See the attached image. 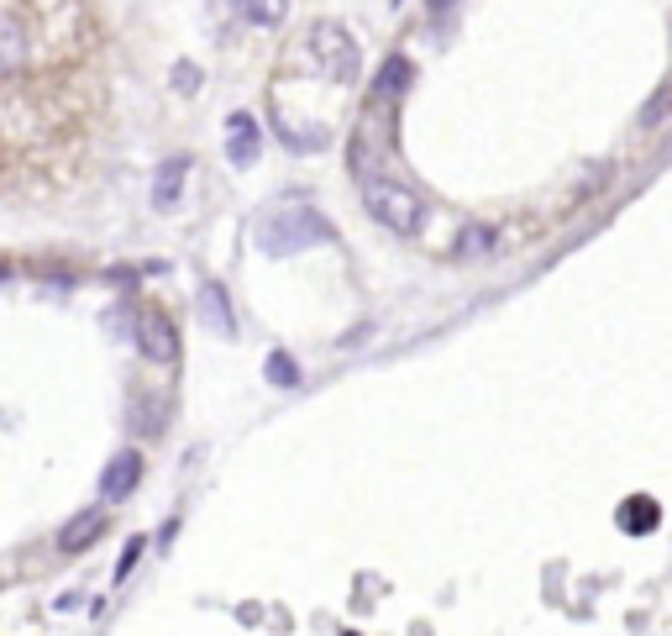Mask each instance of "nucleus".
I'll list each match as a JSON object with an SVG mask.
<instances>
[{"mask_svg": "<svg viewBox=\"0 0 672 636\" xmlns=\"http://www.w3.org/2000/svg\"><path fill=\"white\" fill-rule=\"evenodd\" d=\"M100 531H106V516H100V510H79L75 521L58 531V547H63V552H85Z\"/></svg>", "mask_w": 672, "mask_h": 636, "instance_id": "nucleus-9", "label": "nucleus"}, {"mask_svg": "<svg viewBox=\"0 0 672 636\" xmlns=\"http://www.w3.org/2000/svg\"><path fill=\"white\" fill-rule=\"evenodd\" d=\"M320 243H332V222L316 206H279L258 222V247L268 258H295Z\"/></svg>", "mask_w": 672, "mask_h": 636, "instance_id": "nucleus-3", "label": "nucleus"}, {"mask_svg": "<svg viewBox=\"0 0 672 636\" xmlns=\"http://www.w3.org/2000/svg\"><path fill=\"white\" fill-rule=\"evenodd\" d=\"M185 174H189V158H185V153H179V158H168L164 169L152 174V206H158V211H174L179 189H185Z\"/></svg>", "mask_w": 672, "mask_h": 636, "instance_id": "nucleus-8", "label": "nucleus"}, {"mask_svg": "<svg viewBox=\"0 0 672 636\" xmlns=\"http://www.w3.org/2000/svg\"><path fill=\"white\" fill-rule=\"evenodd\" d=\"M263 374H268V384H274V390H299V363L289 353H268Z\"/></svg>", "mask_w": 672, "mask_h": 636, "instance_id": "nucleus-13", "label": "nucleus"}, {"mask_svg": "<svg viewBox=\"0 0 672 636\" xmlns=\"http://www.w3.org/2000/svg\"><path fill=\"white\" fill-rule=\"evenodd\" d=\"M258 153H263V127L247 111H237L226 121V158H231V169H253Z\"/></svg>", "mask_w": 672, "mask_h": 636, "instance_id": "nucleus-6", "label": "nucleus"}, {"mask_svg": "<svg viewBox=\"0 0 672 636\" xmlns=\"http://www.w3.org/2000/svg\"><path fill=\"white\" fill-rule=\"evenodd\" d=\"M137 348L148 363H174L179 358V337H174V321L164 311H142L137 316Z\"/></svg>", "mask_w": 672, "mask_h": 636, "instance_id": "nucleus-5", "label": "nucleus"}, {"mask_svg": "<svg viewBox=\"0 0 672 636\" xmlns=\"http://www.w3.org/2000/svg\"><path fill=\"white\" fill-rule=\"evenodd\" d=\"M237 11H243V21H253V27H279L284 11H289V0H231Z\"/></svg>", "mask_w": 672, "mask_h": 636, "instance_id": "nucleus-12", "label": "nucleus"}, {"mask_svg": "<svg viewBox=\"0 0 672 636\" xmlns=\"http://www.w3.org/2000/svg\"><path fill=\"white\" fill-rule=\"evenodd\" d=\"M95 0H0V148L17 158L85 137Z\"/></svg>", "mask_w": 672, "mask_h": 636, "instance_id": "nucleus-1", "label": "nucleus"}, {"mask_svg": "<svg viewBox=\"0 0 672 636\" xmlns=\"http://www.w3.org/2000/svg\"><path fill=\"white\" fill-rule=\"evenodd\" d=\"M426 11H452V0H426Z\"/></svg>", "mask_w": 672, "mask_h": 636, "instance_id": "nucleus-19", "label": "nucleus"}, {"mask_svg": "<svg viewBox=\"0 0 672 636\" xmlns=\"http://www.w3.org/2000/svg\"><path fill=\"white\" fill-rule=\"evenodd\" d=\"M284 53H289L295 69L332 79V85H353L357 63H363V58H357V38L342 27V21H310Z\"/></svg>", "mask_w": 672, "mask_h": 636, "instance_id": "nucleus-2", "label": "nucleus"}, {"mask_svg": "<svg viewBox=\"0 0 672 636\" xmlns=\"http://www.w3.org/2000/svg\"><path fill=\"white\" fill-rule=\"evenodd\" d=\"M6 280H11V268H6V263H0V284H6Z\"/></svg>", "mask_w": 672, "mask_h": 636, "instance_id": "nucleus-20", "label": "nucleus"}, {"mask_svg": "<svg viewBox=\"0 0 672 636\" xmlns=\"http://www.w3.org/2000/svg\"><path fill=\"white\" fill-rule=\"evenodd\" d=\"M668 116V85L662 90H652V100H646V111H641V127H656Z\"/></svg>", "mask_w": 672, "mask_h": 636, "instance_id": "nucleus-17", "label": "nucleus"}, {"mask_svg": "<svg viewBox=\"0 0 672 636\" xmlns=\"http://www.w3.org/2000/svg\"><path fill=\"white\" fill-rule=\"evenodd\" d=\"M488 243H494L488 226H467L463 237H457V253H488Z\"/></svg>", "mask_w": 672, "mask_h": 636, "instance_id": "nucleus-16", "label": "nucleus"}, {"mask_svg": "<svg viewBox=\"0 0 672 636\" xmlns=\"http://www.w3.org/2000/svg\"><path fill=\"white\" fill-rule=\"evenodd\" d=\"M405 85H411V63H405V58H389V63H384V75L374 79V100H389V106H394Z\"/></svg>", "mask_w": 672, "mask_h": 636, "instance_id": "nucleus-11", "label": "nucleus"}, {"mask_svg": "<svg viewBox=\"0 0 672 636\" xmlns=\"http://www.w3.org/2000/svg\"><path fill=\"white\" fill-rule=\"evenodd\" d=\"M200 316H206L210 332H221V337H237V321H231V305H226V290H221V284H206V290H200Z\"/></svg>", "mask_w": 672, "mask_h": 636, "instance_id": "nucleus-10", "label": "nucleus"}, {"mask_svg": "<svg viewBox=\"0 0 672 636\" xmlns=\"http://www.w3.org/2000/svg\"><path fill=\"white\" fill-rule=\"evenodd\" d=\"M137 479H142V452H116L111 463H106V473H100V500L106 506H121L131 489H137Z\"/></svg>", "mask_w": 672, "mask_h": 636, "instance_id": "nucleus-7", "label": "nucleus"}, {"mask_svg": "<svg viewBox=\"0 0 672 636\" xmlns=\"http://www.w3.org/2000/svg\"><path fill=\"white\" fill-rule=\"evenodd\" d=\"M363 206L374 216L378 226H389L399 237H415L421 222H426V206H421V195L405 189L399 179H363Z\"/></svg>", "mask_w": 672, "mask_h": 636, "instance_id": "nucleus-4", "label": "nucleus"}, {"mask_svg": "<svg viewBox=\"0 0 672 636\" xmlns=\"http://www.w3.org/2000/svg\"><path fill=\"white\" fill-rule=\"evenodd\" d=\"M174 90L195 95V90H200V69H195V63H179V69H174Z\"/></svg>", "mask_w": 672, "mask_h": 636, "instance_id": "nucleus-18", "label": "nucleus"}, {"mask_svg": "<svg viewBox=\"0 0 672 636\" xmlns=\"http://www.w3.org/2000/svg\"><path fill=\"white\" fill-rule=\"evenodd\" d=\"M142 552H148V537H131V542L121 547V558H116V584H127V579H131V568L142 562Z\"/></svg>", "mask_w": 672, "mask_h": 636, "instance_id": "nucleus-15", "label": "nucleus"}, {"mask_svg": "<svg viewBox=\"0 0 672 636\" xmlns=\"http://www.w3.org/2000/svg\"><path fill=\"white\" fill-rule=\"evenodd\" d=\"M620 526H625V531H652V526H656V506L646 500V495H635V500H625V506H620Z\"/></svg>", "mask_w": 672, "mask_h": 636, "instance_id": "nucleus-14", "label": "nucleus"}]
</instances>
